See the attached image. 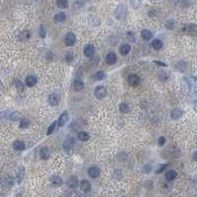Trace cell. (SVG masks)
Wrapping results in <instances>:
<instances>
[{
	"mask_svg": "<svg viewBox=\"0 0 197 197\" xmlns=\"http://www.w3.org/2000/svg\"><path fill=\"white\" fill-rule=\"evenodd\" d=\"M127 15V8L124 4H120L118 6L115 10V18L119 20V21H123L126 18Z\"/></svg>",
	"mask_w": 197,
	"mask_h": 197,
	"instance_id": "cell-1",
	"label": "cell"
},
{
	"mask_svg": "<svg viewBox=\"0 0 197 197\" xmlns=\"http://www.w3.org/2000/svg\"><path fill=\"white\" fill-rule=\"evenodd\" d=\"M63 149H64V151H65L66 153L68 154V155H71V154L73 153V150H74V139L72 138L71 136H68L65 139V140H64Z\"/></svg>",
	"mask_w": 197,
	"mask_h": 197,
	"instance_id": "cell-2",
	"label": "cell"
},
{
	"mask_svg": "<svg viewBox=\"0 0 197 197\" xmlns=\"http://www.w3.org/2000/svg\"><path fill=\"white\" fill-rule=\"evenodd\" d=\"M20 114L16 111H2L0 113V120L2 119H9V120H16L19 118Z\"/></svg>",
	"mask_w": 197,
	"mask_h": 197,
	"instance_id": "cell-3",
	"label": "cell"
},
{
	"mask_svg": "<svg viewBox=\"0 0 197 197\" xmlns=\"http://www.w3.org/2000/svg\"><path fill=\"white\" fill-rule=\"evenodd\" d=\"M106 89L104 88V86H98V87H96L94 90V95H95V97H96L97 99H99V100H102V99H104V97L106 96Z\"/></svg>",
	"mask_w": 197,
	"mask_h": 197,
	"instance_id": "cell-4",
	"label": "cell"
},
{
	"mask_svg": "<svg viewBox=\"0 0 197 197\" xmlns=\"http://www.w3.org/2000/svg\"><path fill=\"white\" fill-rule=\"evenodd\" d=\"M127 80H128L129 85L132 87H138L139 85H140V82H141L140 77H139L138 75H136V74H131V75H129Z\"/></svg>",
	"mask_w": 197,
	"mask_h": 197,
	"instance_id": "cell-5",
	"label": "cell"
},
{
	"mask_svg": "<svg viewBox=\"0 0 197 197\" xmlns=\"http://www.w3.org/2000/svg\"><path fill=\"white\" fill-rule=\"evenodd\" d=\"M64 41H65L66 46H73V44L76 42V36L73 33H68L66 35Z\"/></svg>",
	"mask_w": 197,
	"mask_h": 197,
	"instance_id": "cell-6",
	"label": "cell"
},
{
	"mask_svg": "<svg viewBox=\"0 0 197 197\" xmlns=\"http://www.w3.org/2000/svg\"><path fill=\"white\" fill-rule=\"evenodd\" d=\"M68 119H69L68 113H67V111H63V113L60 114L59 118H58V126H60V127L64 126L67 123Z\"/></svg>",
	"mask_w": 197,
	"mask_h": 197,
	"instance_id": "cell-7",
	"label": "cell"
},
{
	"mask_svg": "<svg viewBox=\"0 0 197 197\" xmlns=\"http://www.w3.org/2000/svg\"><path fill=\"white\" fill-rule=\"evenodd\" d=\"M88 173H89L90 178H99L100 174H101V169H100L99 168H97V167H92V168L89 169Z\"/></svg>",
	"mask_w": 197,
	"mask_h": 197,
	"instance_id": "cell-8",
	"label": "cell"
},
{
	"mask_svg": "<svg viewBox=\"0 0 197 197\" xmlns=\"http://www.w3.org/2000/svg\"><path fill=\"white\" fill-rule=\"evenodd\" d=\"M49 181H50L54 186H61L62 184H63V179H62V178L59 176H56V174L55 176H50Z\"/></svg>",
	"mask_w": 197,
	"mask_h": 197,
	"instance_id": "cell-9",
	"label": "cell"
},
{
	"mask_svg": "<svg viewBox=\"0 0 197 197\" xmlns=\"http://www.w3.org/2000/svg\"><path fill=\"white\" fill-rule=\"evenodd\" d=\"M84 54L88 57H92L95 54V46L93 44H87L84 47Z\"/></svg>",
	"mask_w": 197,
	"mask_h": 197,
	"instance_id": "cell-10",
	"label": "cell"
},
{
	"mask_svg": "<svg viewBox=\"0 0 197 197\" xmlns=\"http://www.w3.org/2000/svg\"><path fill=\"white\" fill-rule=\"evenodd\" d=\"M78 183H79V180H78V178H77V176H72L67 179V185H68V187H70V188L77 187Z\"/></svg>",
	"mask_w": 197,
	"mask_h": 197,
	"instance_id": "cell-11",
	"label": "cell"
},
{
	"mask_svg": "<svg viewBox=\"0 0 197 197\" xmlns=\"http://www.w3.org/2000/svg\"><path fill=\"white\" fill-rule=\"evenodd\" d=\"M116 60H118V57H116L115 53H113V52H109L106 57V63L109 64V65H113V64H114L116 62Z\"/></svg>",
	"mask_w": 197,
	"mask_h": 197,
	"instance_id": "cell-12",
	"label": "cell"
},
{
	"mask_svg": "<svg viewBox=\"0 0 197 197\" xmlns=\"http://www.w3.org/2000/svg\"><path fill=\"white\" fill-rule=\"evenodd\" d=\"M176 176H178V173H176V171H173V169H169L166 173L165 174V178L168 181H171L173 180L174 178H176Z\"/></svg>",
	"mask_w": 197,
	"mask_h": 197,
	"instance_id": "cell-13",
	"label": "cell"
},
{
	"mask_svg": "<svg viewBox=\"0 0 197 197\" xmlns=\"http://www.w3.org/2000/svg\"><path fill=\"white\" fill-rule=\"evenodd\" d=\"M48 104L52 106H55L59 104V99L55 94H50L48 97Z\"/></svg>",
	"mask_w": 197,
	"mask_h": 197,
	"instance_id": "cell-14",
	"label": "cell"
},
{
	"mask_svg": "<svg viewBox=\"0 0 197 197\" xmlns=\"http://www.w3.org/2000/svg\"><path fill=\"white\" fill-rule=\"evenodd\" d=\"M37 82H38V80H37V78L34 75L27 76V78H26V85L28 87H34L35 85L37 84Z\"/></svg>",
	"mask_w": 197,
	"mask_h": 197,
	"instance_id": "cell-15",
	"label": "cell"
},
{
	"mask_svg": "<svg viewBox=\"0 0 197 197\" xmlns=\"http://www.w3.org/2000/svg\"><path fill=\"white\" fill-rule=\"evenodd\" d=\"M25 147H26L25 143L23 141H20V140L15 141L13 144V148H14V150H16V151H23V150H25Z\"/></svg>",
	"mask_w": 197,
	"mask_h": 197,
	"instance_id": "cell-16",
	"label": "cell"
},
{
	"mask_svg": "<svg viewBox=\"0 0 197 197\" xmlns=\"http://www.w3.org/2000/svg\"><path fill=\"white\" fill-rule=\"evenodd\" d=\"M130 49H131V46H129L128 44H123L119 47V52H120V54H122V55H126V54L129 53Z\"/></svg>",
	"mask_w": 197,
	"mask_h": 197,
	"instance_id": "cell-17",
	"label": "cell"
},
{
	"mask_svg": "<svg viewBox=\"0 0 197 197\" xmlns=\"http://www.w3.org/2000/svg\"><path fill=\"white\" fill-rule=\"evenodd\" d=\"M183 114V111L179 109H174L173 111H171V118L173 119H178L179 118H181Z\"/></svg>",
	"mask_w": 197,
	"mask_h": 197,
	"instance_id": "cell-18",
	"label": "cell"
},
{
	"mask_svg": "<svg viewBox=\"0 0 197 197\" xmlns=\"http://www.w3.org/2000/svg\"><path fill=\"white\" fill-rule=\"evenodd\" d=\"M73 89L75 90V91H77V92L83 90L84 89L83 81H81V80H79V79H76L75 81H74V83H73Z\"/></svg>",
	"mask_w": 197,
	"mask_h": 197,
	"instance_id": "cell-19",
	"label": "cell"
},
{
	"mask_svg": "<svg viewBox=\"0 0 197 197\" xmlns=\"http://www.w3.org/2000/svg\"><path fill=\"white\" fill-rule=\"evenodd\" d=\"M80 187H81L82 191H84V192H89L90 190H91V184H90L89 181L87 180H82L81 183H80Z\"/></svg>",
	"mask_w": 197,
	"mask_h": 197,
	"instance_id": "cell-20",
	"label": "cell"
},
{
	"mask_svg": "<svg viewBox=\"0 0 197 197\" xmlns=\"http://www.w3.org/2000/svg\"><path fill=\"white\" fill-rule=\"evenodd\" d=\"M39 156L42 160H47L49 159V156H50V153H49V150L46 148V147H44V148L41 149L39 151Z\"/></svg>",
	"mask_w": 197,
	"mask_h": 197,
	"instance_id": "cell-21",
	"label": "cell"
},
{
	"mask_svg": "<svg viewBox=\"0 0 197 197\" xmlns=\"http://www.w3.org/2000/svg\"><path fill=\"white\" fill-rule=\"evenodd\" d=\"M77 137H78V139L80 141H88L89 140V138H90V135H89V133L88 132H86V131H80L78 134H77Z\"/></svg>",
	"mask_w": 197,
	"mask_h": 197,
	"instance_id": "cell-22",
	"label": "cell"
},
{
	"mask_svg": "<svg viewBox=\"0 0 197 197\" xmlns=\"http://www.w3.org/2000/svg\"><path fill=\"white\" fill-rule=\"evenodd\" d=\"M141 37H142V39H145V41H149V39H152V37H153V34H152V32L149 31V30H142Z\"/></svg>",
	"mask_w": 197,
	"mask_h": 197,
	"instance_id": "cell-23",
	"label": "cell"
},
{
	"mask_svg": "<svg viewBox=\"0 0 197 197\" xmlns=\"http://www.w3.org/2000/svg\"><path fill=\"white\" fill-rule=\"evenodd\" d=\"M152 46H153V48L155 49V50H160V49L163 47V42H162V41H160V39H154V41H152Z\"/></svg>",
	"mask_w": 197,
	"mask_h": 197,
	"instance_id": "cell-24",
	"label": "cell"
},
{
	"mask_svg": "<svg viewBox=\"0 0 197 197\" xmlns=\"http://www.w3.org/2000/svg\"><path fill=\"white\" fill-rule=\"evenodd\" d=\"M66 19V15L63 12H59L54 16V21L55 22H63Z\"/></svg>",
	"mask_w": 197,
	"mask_h": 197,
	"instance_id": "cell-25",
	"label": "cell"
},
{
	"mask_svg": "<svg viewBox=\"0 0 197 197\" xmlns=\"http://www.w3.org/2000/svg\"><path fill=\"white\" fill-rule=\"evenodd\" d=\"M30 123H31V122H30L29 118H24L21 119V121H20V127H21V128H28L30 126Z\"/></svg>",
	"mask_w": 197,
	"mask_h": 197,
	"instance_id": "cell-26",
	"label": "cell"
},
{
	"mask_svg": "<svg viewBox=\"0 0 197 197\" xmlns=\"http://www.w3.org/2000/svg\"><path fill=\"white\" fill-rule=\"evenodd\" d=\"M24 176H25V169H24V168H21L20 171H18V173H17V181H18V183L22 182V180H23V178H24Z\"/></svg>",
	"mask_w": 197,
	"mask_h": 197,
	"instance_id": "cell-27",
	"label": "cell"
},
{
	"mask_svg": "<svg viewBox=\"0 0 197 197\" xmlns=\"http://www.w3.org/2000/svg\"><path fill=\"white\" fill-rule=\"evenodd\" d=\"M119 111H120V113H127L129 111V106L125 103H122L120 104V106H119Z\"/></svg>",
	"mask_w": 197,
	"mask_h": 197,
	"instance_id": "cell-28",
	"label": "cell"
},
{
	"mask_svg": "<svg viewBox=\"0 0 197 197\" xmlns=\"http://www.w3.org/2000/svg\"><path fill=\"white\" fill-rule=\"evenodd\" d=\"M56 5L58 8L65 9V8H67V6H68V2L65 1V0H58V1L56 2Z\"/></svg>",
	"mask_w": 197,
	"mask_h": 197,
	"instance_id": "cell-29",
	"label": "cell"
},
{
	"mask_svg": "<svg viewBox=\"0 0 197 197\" xmlns=\"http://www.w3.org/2000/svg\"><path fill=\"white\" fill-rule=\"evenodd\" d=\"M14 85L15 86H16V88H17V90H18V91H20V92H23L24 91V84L22 83L21 81H20V80H15L14 81Z\"/></svg>",
	"mask_w": 197,
	"mask_h": 197,
	"instance_id": "cell-30",
	"label": "cell"
},
{
	"mask_svg": "<svg viewBox=\"0 0 197 197\" xmlns=\"http://www.w3.org/2000/svg\"><path fill=\"white\" fill-rule=\"evenodd\" d=\"M113 178L116 179V180H119V179H121V178H122L121 171H119V169H115V171H113Z\"/></svg>",
	"mask_w": 197,
	"mask_h": 197,
	"instance_id": "cell-31",
	"label": "cell"
},
{
	"mask_svg": "<svg viewBox=\"0 0 197 197\" xmlns=\"http://www.w3.org/2000/svg\"><path fill=\"white\" fill-rule=\"evenodd\" d=\"M126 38H127V39H128V41H130V42H134V41H135V36H134V34L132 33L131 31H128L126 33Z\"/></svg>",
	"mask_w": 197,
	"mask_h": 197,
	"instance_id": "cell-32",
	"label": "cell"
},
{
	"mask_svg": "<svg viewBox=\"0 0 197 197\" xmlns=\"http://www.w3.org/2000/svg\"><path fill=\"white\" fill-rule=\"evenodd\" d=\"M56 125H57V121H53V122H52V123L50 124V126L48 127V129H47V135L51 134L52 132L54 131V129H55Z\"/></svg>",
	"mask_w": 197,
	"mask_h": 197,
	"instance_id": "cell-33",
	"label": "cell"
},
{
	"mask_svg": "<svg viewBox=\"0 0 197 197\" xmlns=\"http://www.w3.org/2000/svg\"><path fill=\"white\" fill-rule=\"evenodd\" d=\"M104 77H106V74H104V72H103V71L97 72L96 75H95V78L97 80H103V79H104Z\"/></svg>",
	"mask_w": 197,
	"mask_h": 197,
	"instance_id": "cell-34",
	"label": "cell"
},
{
	"mask_svg": "<svg viewBox=\"0 0 197 197\" xmlns=\"http://www.w3.org/2000/svg\"><path fill=\"white\" fill-rule=\"evenodd\" d=\"M39 37H41V39H44V38H46V29H44V27H39Z\"/></svg>",
	"mask_w": 197,
	"mask_h": 197,
	"instance_id": "cell-35",
	"label": "cell"
},
{
	"mask_svg": "<svg viewBox=\"0 0 197 197\" xmlns=\"http://www.w3.org/2000/svg\"><path fill=\"white\" fill-rule=\"evenodd\" d=\"M29 38H30L29 31H24V32H22L21 35H20V39H28Z\"/></svg>",
	"mask_w": 197,
	"mask_h": 197,
	"instance_id": "cell-36",
	"label": "cell"
},
{
	"mask_svg": "<svg viewBox=\"0 0 197 197\" xmlns=\"http://www.w3.org/2000/svg\"><path fill=\"white\" fill-rule=\"evenodd\" d=\"M167 168H168V165H166V164H164V165H161V166L159 167L158 169H157V171H156V173H163V171L166 169Z\"/></svg>",
	"mask_w": 197,
	"mask_h": 197,
	"instance_id": "cell-37",
	"label": "cell"
},
{
	"mask_svg": "<svg viewBox=\"0 0 197 197\" xmlns=\"http://www.w3.org/2000/svg\"><path fill=\"white\" fill-rule=\"evenodd\" d=\"M166 28L168 29V30H173V21H167V23H166Z\"/></svg>",
	"mask_w": 197,
	"mask_h": 197,
	"instance_id": "cell-38",
	"label": "cell"
},
{
	"mask_svg": "<svg viewBox=\"0 0 197 197\" xmlns=\"http://www.w3.org/2000/svg\"><path fill=\"white\" fill-rule=\"evenodd\" d=\"M143 171H144V173H150V171H152L151 166H150V165H145V166H144V168H143Z\"/></svg>",
	"mask_w": 197,
	"mask_h": 197,
	"instance_id": "cell-39",
	"label": "cell"
},
{
	"mask_svg": "<svg viewBox=\"0 0 197 197\" xmlns=\"http://www.w3.org/2000/svg\"><path fill=\"white\" fill-rule=\"evenodd\" d=\"M165 143H166V138H165V137H160V138H159V142H158V145L160 147H162V146L165 145Z\"/></svg>",
	"mask_w": 197,
	"mask_h": 197,
	"instance_id": "cell-40",
	"label": "cell"
},
{
	"mask_svg": "<svg viewBox=\"0 0 197 197\" xmlns=\"http://www.w3.org/2000/svg\"><path fill=\"white\" fill-rule=\"evenodd\" d=\"M159 78L162 79V80H166V79H168V75H167L165 72L162 71V72H160V73H159Z\"/></svg>",
	"mask_w": 197,
	"mask_h": 197,
	"instance_id": "cell-41",
	"label": "cell"
},
{
	"mask_svg": "<svg viewBox=\"0 0 197 197\" xmlns=\"http://www.w3.org/2000/svg\"><path fill=\"white\" fill-rule=\"evenodd\" d=\"M140 4H141V2H138V1H137V2L131 1V5L134 7V8H138V6H139V5H140Z\"/></svg>",
	"mask_w": 197,
	"mask_h": 197,
	"instance_id": "cell-42",
	"label": "cell"
},
{
	"mask_svg": "<svg viewBox=\"0 0 197 197\" xmlns=\"http://www.w3.org/2000/svg\"><path fill=\"white\" fill-rule=\"evenodd\" d=\"M154 63H156L157 65H161V66H164V67L167 66L166 63H164V62H162V61H158V60H155L154 61Z\"/></svg>",
	"mask_w": 197,
	"mask_h": 197,
	"instance_id": "cell-43",
	"label": "cell"
},
{
	"mask_svg": "<svg viewBox=\"0 0 197 197\" xmlns=\"http://www.w3.org/2000/svg\"><path fill=\"white\" fill-rule=\"evenodd\" d=\"M156 13H157V12L155 11V10L152 9V10H150V11H149V16H150V17H155Z\"/></svg>",
	"mask_w": 197,
	"mask_h": 197,
	"instance_id": "cell-44",
	"label": "cell"
},
{
	"mask_svg": "<svg viewBox=\"0 0 197 197\" xmlns=\"http://www.w3.org/2000/svg\"><path fill=\"white\" fill-rule=\"evenodd\" d=\"M192 158H193V160H194V161H195V162H197V151L195 152V153L193 154Z\"/></svg>",
	"mask_w": 197,
	"mask_h": 197,
	"instance_id": "cell-45",
	"label": "cell"
},
{
	"mask_svg": "<svg viewBox=\"0 0 197 197\" xmlns=\"http://www.w3.org/2000/svg\"><path fill=\"white\" fill-rule=\"evenodd\" d=\"M193 109H194V111H196V113H197V101H195V103H194Z\"/></svg>",
	"mask_w": 197,
	"mask_h": 197,
	"instance_id": "cell-46",
	"label": "cell"
}]
</instances>
